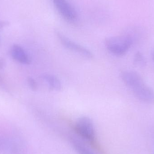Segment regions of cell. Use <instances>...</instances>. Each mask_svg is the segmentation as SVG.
<instances>
[{
	"label": "cell",
	"mask_w": 154,
	"mask_h": 154,
	"mask_svg": "<svg viewBox=\"0 0 154 154\" xmlns=\"http://www.w3.org/2000/svg\"><path fill=\"white\" fill-rule=\"evenodd\" d=\"M134 62L137 66L143 67L146 64V60L144 56L141 52H137L134 57Z\"/></svg>",
	"instance_id": "obj_10"
},
{
	"label": "cell",
	"mask_w": 154,
	"mask_h": 154,
	"mask_svg": "<svg viewBox=\"0 0 154 154\" xmlns=\"http://www.w3.org/2000/svg\"><path fill=\"white\" fill-rule=\"evenodd\" d=\"M137 99L146 104H154V91L146 84H143L132 90Z\"/></svg>",
	"instance_id": "obj_6"
},
{
	"label": "cell",
	"mask_w": 154,
	"mask_h": 154,
	"mask_svg": "<svg viewBox=\"0 0 154 154\" xmlns=\"http://www.w3.org/2000/svg\"><path fill=\"white\" fill-rule=\"evenodd\" d=\"M121 78L124 83L132 91L145 83L139 74L130 70L122 72L121 73Z\"/></svg>",
	"instance_id": "obj_5"
},
{
	"label": "cell",
	"mask_w": 154,
	"mask_h": 154,
	"mask_svg": "<svg viewBox=\"0 0 154 154\" xmlns=\"http://www.w3.org/2000/svg\"><path fill=\"white\" fill-rule=\"evenodd\" d=\"M56 34L60 43L68 49L78 53L87 58L91 59L93 57L92 52L87 48L71 40L58 31L56 32Z\"/></svg>",
	"instance_id": "obj_3"
},
{
	"label": "cell",
	"mask_w": 154,
	"mask_h": 154,
	"mask_svg": "<svg viewBox=\"0 0 154 154\" xmlns=\"http://www.w3.org/2000/svg\"><path fill=\"white\" fill-rule=\"evenodd\" d=\"M42 78L52 90L59 91L62 89L61 82L56 76L51 74H44L42 75Z\"/></svg>",
	"instance_id": "obj_9"
},
{
	"label": "cell",
	"mask_w": 154,
	"mask_h": 154,
	"mask_svg": "<svg viewBox=\"0 0 154 154\" xmlns=\"http://www.w3.org/2000/svg\"><path fill=\"white\" fill-rule=\"evenodd\" d=\"M5 62L4 59L0 57V70L3 69L5 66Z\"/></svg>",
	"instance_id": "obj_12"
},
{
	"label": "cell",
	"mask_w": 154,
	"mask_h": 154,
	"mask_svg": "<svg viewBox=\"0 0 154 154\" xmlns=\"http://www.w3.org/2000/svg\"><path fill=\"white\" fill-rule=\"evenodd\" d=\"M9 24V23L7 21H0V29L4 27Z\"/></svg>",
	"instance_id": "obj_13"
},
{
	"label": "cell",
	"mask_w": 154,
	"mask_h": 154,
	"mask_svg": "<svg viewBox=\"0 0 154 154\" xmlns=\"http://www.w3.org/2000/svg\"><path fill=\"white\" fill-rule=\"evenodd\" d=\"M69 141L71 146L78 154H95L83 141L75 136L69 137Z\"/></svg>",
	"instance_id": "obj_8"
},
{
	"label": "cell",
	"mask_w": 154,
	"mask_h": 154,
	"mask_svg": "<svg viewBox=\"0 0 154 154\" xmlns=\"http://www.w3.org/2000/svg\"><path fill=\"white\" fill-rule=\"evenodd\" d=\"M134 43V38L130 34L107 38L105 45L109 51L116 56L125 55Z\"/></svg>",
	"instance_id": "obj_1"
},
{
	"label": "cell",
	"mask_w": 154,
	"mask_h": 154,
	"mask_svg": "<svg viewBox=\"0 0 154 154\" xmlns=\"http://www.w3.org/2000/svg\"><path fill=\"white\" fill-rule=\"evenodd\" d=\"M75 130L80 138L87 143L94 144L96 141V129L93 121L88 117L82 116L77 119Z\"/></svg>",
	"instance_id": "obj_2"
},
{
	"label": "cell",
	"mask_w": 154,
	"mask_h": 154,
	"mask_svg": "<svg viewBox=\"0 0 154 154\" xmlns=\"http://www.w3.org/2000/svg\"><path fill=\"white\" fill-rule=\"evenodd\" d=\"M11 55L14 59L21 64H29L30 62L29 56L23 48L18 45H14L11 49Z\"/></svg>",
	"instance_id": "obj_7"
},
{
	"label": "cell",
	"mask_w": 154,
	"mask_h": 154,
	"mask_svg": "<svg viewBox=\"0 0 154 154\" xmlns=\"http://www.w3.org/2000/svg\"><path fill=\"white\" fill-rule=\"evenodd\" d=\"M0 84H1V85H3V86L4 85L3 82L2 80V79L1 78H0Z\"/></svg>",
	"instance_id": "obj_14"
},
{
	"label": "cell",
	"mask_w": 154,
	"mask_h": 154,
	"mask_svg": "<svg viewBox=\"0 0 154 154\" xmlns=\"http://www.w3.org/2000/svg\"><path fill=\"white\" fill-rule=\"evenodd\" d=\"M27 82L29 87L32 90H37L38 89V84L34 79L31 77H29L27 79Z\"/></svg>",
	"instance_id": "obj_11"
},
{
	"label": "cell",
	"mask_w": 154,
	"mask_h": 154,
	"mask_svg": "<svg viewBox=\"0 0 154 154\" xmlns=\"http://www.w3.org/2000/svg\"><path fill=\"white\" fill-rule=\"evenodd\" d=\"M152 59L154 61V51L153 52L152 54Z\"/></svg>",
	"instance_id": "obj_15"
},
{
	"label": "cell",
	"mask_w": 154,
	"mask_h": 154,
	"mask_svg": "<svg viewBox=\"0 0 154 154\" xmlns=\"http://www.w3.org/2000/svg\"><path fill=\"white\" fill-rule=\"evenodd\" d=\"M52 2L58 12L66 20L70 23L76 21V11L67 0H52Z\"/></svg>",
	"instance_id": "obj_4"
}]
</instances>
